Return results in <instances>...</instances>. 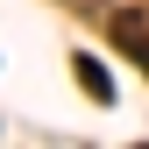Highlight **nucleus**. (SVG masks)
Instances as JSON below:
<instances>
[{
    "instance_id": "obj_1",
    "label": "nucleus",
    "mask_w": 149,
    "mask_h": 149,
    "mask_svg": "<svg viewBox=\"0 0 149 149\" xmlns=\"http://www.w3.org/2000/svg\"><path fill=\"white\" fill-rule=\"evenodd\" d=\"M114 43H121L128 57H135V64L149 71V22H142L135 7H128V14H114Z\"/></svg>"
},
{
    "instance_id": "obj_2",
    "label": "nucleus",
    "mask_w": 149,
    "mask_h": 149,
    "mask_svg": "<svg viewBox=\"0 0 149 149\" xmlns=\"http://www.w3.org/2000/svg\"><path fill=\"white\" fill-rule=\"evenodd\" d=\"M71 64H78V78H85V92H92V100H100V107L114 100V78H107V64H100V57H85V50H78V57H71Z\"/></svg>"
}]
</instances>
